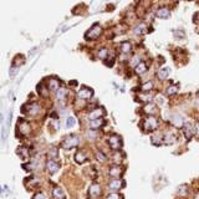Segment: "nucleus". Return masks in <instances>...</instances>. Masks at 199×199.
I'll return each mask as SVG.
<instances>
[{
    "label": "nucleus",
    "instance_id": "nucleus-10",
    "mask_svg": "<svg viewBox=\"0 0 199 199\" xmlns=\"http://www.w3.org/2000/svg\"><path fill=\"white\" fill-rule=\"evenodd\" d=\"M17 128L20 131V135H23V136H26L30 133V124L25 120H20L17 122Z\"/></svg>",
    "mask_w": 199,
    "mask_h": 199
},
{
    "label": "nucleus",
    "instance_id": "nucleus-7",
    "mask_svg": "<svg viewBox=\"0 0 199 199\" xmlns=\"http://www.w3.org/2000/svg\"><path fill=\"white\" fill-rule=\"evenodd\" d=\"M77 96H79V98H81V100H90L92 96H94V91L90 87H86V86H83V87H81L80 88V91L77 92Z\"/></svg>",
    "mask_w": 199,
    "mask_h": 199
},
{
    "label": "nucleus",
    "instance_id": "nucleus-8",
    "mask_svg": "<svg viewBox=\"0 0 199 199\" xmlns=\"http://www.w3.org/2000/svg\"><path fill=\"white\" fill-rule=\"evenodd\" d=\"M158 112V107L154 103H146L143 106V113H146L147 116H153Z\"/></svg>",
    "mask_w": 199,
    "mask_h": 199
},
{
    "label": "nucleus",
    "instance_id": "nucleus-20",
    "mask_svg": "<svg viewBox=\"0 0 199 199\" xmlns=\"http://www.w3.org/2000/svg\"><path fill=\"white\" fill-rule=\"evenodd\" d=\"M174 142H175V136L172 132H167L163 136V144H166V146H171Z\"/></svg>",
    "mask_w": 199,
    "mask_h": 199
},
{
    "label": "nucleus",
    "instance_id": "nucleus-23",
    "mask_svg": "<svg viewBox=\"0 0 199 199\" xmlns=\"http://www.w3.org/2000/svg\"><path fill=\"white\" fill-rule=\"evenodd\" d=\"M86 160H87V156H86L85 152H82V151L76 152V154H75V162H76V163H79V164H83Z\"/></svg>",
    "mask_w": 199,
    "mask_h": 199
},
{
    "label": "nucleus",
    "instance_id": "nucleus-3",
    "mask_svg": "<svg viewBox=\"0 0 199 199\" xmlns=\"http://www.w3.org/2000/svg\"><path fill=\"white\" fill-rule=\"evenodd\" d=\"M108 142V146H110L111 149H113L115 152L116 151H121L122 146H123V142H122V138L118 136V135H111L107 139Z\"/></svg>",
    "mask_w": 199,
    "mask_h": 199
},
{
    "label": "nucleus",
    "instance_id": "nucleus-39",
    "mask_svg": "<svg viewBox=\"0 0 199 199\" xmlns=\"http://www.w3.org/2000/svg\"><path fill=\"white\" fill-rule=\"evenodd\" d=\"M113 62H115V57H113V56H111V55H110V56H108V57L105 60V64H106L107 66H110V67L113 65Z\"/></svg>",
    "mask_w": 199,
    "mask_h": 199
},
{
    "label": "nucleus",
    "instance_id": "nucleus-13",
    "mask_svg": "<svg viewBox=\"0 0 199 199\" xmlns=\"http://www.w3.org/2000/svg\"><path fill=\"white\" fill-rule=\"evenodd\" d=\"M47 88L49 91H57L60 88V81L55 77H50L47 80Z\"/></svg>",
    "mask_w": 199,
    "mask_h": 199
},
{
    "label": "nucleus",
    "instance_id": "nucleus-40",
    "mask_svg": "<svg viewBox=\"0 0 199 199\" xmlns=\"http://www.w3.org/2000/svg\"><path fill=\"white\" fill-rule=\"evenodd\" d=\"M138 62H141V59H139V56H135V59H133V60H131V66L136 67V65H137Z\"/></svg>",
    "mask_w": 199,
    "mask_h": 199
},
{
    "label": "nucleus",
    "instance_id": "nucleus-14",
    "mask_svg": "<svg viewBox=\"0 0 199 199\" xmlns=\"http://www.w3.org/2000/svg\"><path fill=\"white\" fill-rule=\"evenodd\" d=\"M108 173H110V175L112 178H120L123 174V169H122V167L120 164H115V166H112L110 168V172Z\"/></svg>",
    "mask_w": 199,
    "mask_h": 199
},
{
    "label": "nucleus",
    "instance_id": "nucleus-11",
    "mask_svg": "<svg viewBox=\"0 0 199 199\" xmlns=\"http://www.w3.org/2000/svg\"><path fill=\"white\" fill-rule=\"evenodd\" d=\"M122 187H123V180H121L120 178H113L110 180V183H108V188L113 192L120 190Z\"/></svg>",
    "mask_w": 199,
    "mask_h": 199
},
{
    "label": "nucleus",
    "instance_id": "nucleus-9",
    "mask_svg": "<svg viewBox=\"0 0 199 199\" xmlns=\"http://www.w3.org/2000/svg\"><path fill=\"white\" fill-rule=\"evenodd\" d=\"M46 169H47V172L50 174H53V173H56L60 169V164L55 159H49L47 163H46Z\"/></svg>",
    "mask_w": 199,
    "mask_h": 199
},
{
    "label": "nucleus",
    "instance_id": "nucleus-42",
    "mask_svg": "<svg viewBox=\"0 0 199 199\" xmlns=\"http://www.w3.org/2000/svg\"><path fill=\"white\" fill-rule=\"evenodd\" d=\"M194 23L199 24V13H197V14L194 15Z\"/></svg>",
    "mask_w": 199,
    "mask_h": 199
},
{
    "label": "nucleus",
    "instance_id": "nucleus-38",
    "mask_svg": "<svg viewBox=\"0 0 199 199\" xmlns=\"http://www.w3.org/2000/svg\"><path fill=\"white\" fill-rule=\"evenodd\" d=\"M173 34H174V36H175L177 39H184V32H183V31H180V30H174Z\"/></svg>",
    "mask_w": 199,
    "mask_h": 199
},
{
    "label": "nucleus",
    "instance_id": "nucleus-43",
    "mask_svg": "<svg viewBox=\"0 0 199 199\" xmlns=\"http://www.w3.org/2000/svg\"><path fill=\"white\" fill-rule=\"evenodd\" d=\"M195 133H197V136L199 137V122L195 124Z\"/></svg>",
    "mask_w": 199,
    "mask_h": 199
},
{
    "label": "nucleus",
    "instance_id": "nucleus-28",
    "mask_svg": "<svg viewBox=\"0 0 199 199\" xmlns=\"http://www.w3.org/2000/svg\"><path fill=\"white\" fill-rule=\"evenodd\" d=\"M108 56H110V55H108V50L106 49V47H103V49H100L98 50V52H97V57L98 59H101V60H106Z\"/></svg>",
    "mask_w": 199,
    "mask_h": 199
},
{
    "label": "nucleus",
    "instance_id": "nucleus-30",
    "mask_svg": "<svg viewBox=\"0 0 199 199\" xmlns=\"http://www.w3.org/2000/svg\"><path fill=\"white\" fill-rule=\"evenodd\" d=\"M67 95V90L65 87H60L57 91H56V96H57V100H65Z\"/></svg>",
    "mask_w": 199,
    "mask_h": 199
},
{
    "label": "nucleus",
    "instance_id": "nucleus-33",
    "mask_svg": "<svg viewBox=\"0 0 199 199\" xmlns=\"http://www.w3.org/2000/svg\"><path fill=\"white\" fill-rule=\"evenodd\" d=\"M75 123H76V120H75L74 117H68V118L66 120V127H67V128L74 127Z\"/></svg>",
    "mask_w": 199,
    "mask_h": 199
},
{
    "label": "nucleus",
    "instance_id": "nucleus-37",
    "mask_svg": "<svg viewBox=\"0 0 199 199\" xmlns=\"http://www.w3.org/2000/svg\"><path fill=\"white\" fill-rule=\"evenodd\" d=\"M96 157H97V159H98L100 162H106V159H107L106 154H105V153H102L101 151H98V152L96 153Z\"/></svg>",
    "mask_w": 199,
    "mask_h": 199
},
{
    "label": "nucleus",
    "instance_id": "nucleus-35",
    "mask_svg": "<svg viewBox=\"0 0 199 199\" xmlns=\"http://www.w3.org/2000/svg\"><path fill=\"white\" fill-rule=\"evenodd\" d=\"M49 157H50V159H56L57 158V149L56 148H51L49 151Z\"/></svg>",
    "mask_w": 199,
    "mask_h": 199
},
{
    "label": "nucleus",
    "instance_id": "nucleus-2",
    "mask_svg": "<svg viewBox=\"0 0 199 199\" xmlns=\"http://www.w3.org/2000/svg\"><path fill=\"white\" fill-rule=\"evenodd\" d=\"M158 128V120L153 116H148L143 121V130L144 132H153Z\"/></svg>",
    "mask_w": 199,
    "mask_h": 199
},
{
    "label": "nucleus",
    "instance_id": "nucleus-31",
    "mask_svg": "<svg viewBox=\"0 0 199 199\" xmlns=\"http://www.w3.org/2000/svg\"><path fill=\"white\" fill-rule=\"evenodd\" d=\"M177 92H178V86H175V85H171L167 88V95L168 96H174Z\"/></svg>",
    "mask_w": 199,
    "mask_h": 199
},
{
    "label": "nucleus",
    "instance_id": "nucleus-1",
    "mask_svg": "<svg viewBox=\"0 0 199 199\" xmlns=\"http://www.w3.org/2000/svg\"><path fill=\"white\" fill-rule=\"evenodd\" d=\"M79 143H80V138L76 136V135H70L67 137L64 138L62 143H61V146L62 148L65 149H71V148H75L79 146Z\"/></svg>",
    "mask_w": 199,
    "mask_h": 199
},
{
    "label": "nucleus",
    "instance_id": "nucleus-25",
    "mask_svg": "<svg viewBox=\"0 0 199 199\" xmlns=\"http://www.w3.org/2000/svg\"><path fill=\"white\" fill-rule=\"evenodd\" d=\"M17 154H19L24 160H28L30 157V151L26 147H19L17 148Z\"/></svg>",
    "mask_w": 199,
    "mask_h": 199
},
{
    "label": "nucleus",
    "instance_id": "nucleus-17",
    "mask_svg": "<svg viewBox=\"0 0 199 199\" xmlns=\"http://www.w3.org/2000/svg\"><path fill=\"white\" fill-rule=\"evenodd\" d=\"M169 67H163V68H159V71L157 72V77L160 80V81H164L168 79L169 76Z\"/></svg>",
    "mask_w": 199,
    "mask_h": 199
},
{
    "label": "nucleus",
    "instance_id": "nucleus-18",
    "mask_svg": "<svg viewBox=\"0 0 199 199\" xmlns=\"http://www.w3.org/2000/svg\"><path fill=\"white\" fill-rule=\"evenodd\" d=\"M105 124V121L103 118H96V120H91L90 121V128L91 130H98L100 127H102V126Z\"/></svg>",
    "mask_w": 199,
    "mask_h": 199
},
{
    "label": "nucleus",
    "instance_id": "nucleus-34",
    "mask_svg": "<svg viewBox=\"0 0 199 199\" xmlns=\"http://www.w3.org/2000/svg\"><path fill=\"white\" fill-rule=\"evenodd\" d=\"M106 199H122V197H121L120 193H117V192H112V193H110V194L107 195Z\"/></svg>",
    "mask_w": 199,
    "mask_h": 199
},
{
    "label": "nucleus",
    "instance_id": "nucleus-4",
    "mask_svg": "<svg viewBox=\"0 0 199 199\" xmlns=\"http://www.w3.org/2000/svg\"><path fill=\"white\" fill-rule=\"evenodd\" d=\"M102 34V28L98 25V24H95L91 29H90L87 32H86V39L87 40H97Z\"/></svg>",
    "mask_w": 199,
    "mask_h": 199
},
{
    "label": "nucleus",
    "instance_id": "nucleus-15",
    "mask_svg": "<svg viewBox=\"0 0 199 199\" xmlns=\"http://www.w3.org/2000/svg\"><path fill=\"white\" fill-rule=\"evenodd\" d=\"M120 50H121V53H123V55H130L133 50V46L130 41H124L120 45Z\"/></svg>",
    "mask_w": 199,
    "mask_h": 199
},
{
    "label": "nucleus",
    "instance_id": "nucleus-22",
    "mask_svg": "<svg viewBox=\"0 0 199 199\" xmlns=\"http://www.w3.org/2000/svg\"><path fill=\"white\" fill-rule=\"evenodd\" d=\"M147 68H148V66H147V64L146 62H138L137 65H136V67H135V72L137 75H142V74H144V72L147 71Z\"/></svg>",
    "mask_w": 199,
    "mask_h": 199
},
{
    "label": "nucleus",
    "instance_id": "nucleus-44",
    "mask_svg": "<svg viewBox=\"0 0 199 199\" xmlns=\"http://www.w3.org/2000/svg\"><path fill=\"white\" fill-rule=\"evenodd\" d=\"M198 105H199V98H198Z\"/></svg>",
    "mask_w": 199,
    "mask_h": 199
},
{
    "label": "nucleus",
    "instance_id": "nucleus-5",
    "mask_svg": "<svg viewBox=\"0 0 199 199\" xmlns=\"http://www.w3.org/2000/svg\"><path fill=\"white\" fill-rule=\"evenodd\" d=\"M23 112L28 113L30 116H36L40 112V106H39V103H36V102L30 103V105H25L23 107Z\"/></svg>",
    "mask_w": 199,
    "mask_h": 199
},
{
    "label": "nucleus",
    "instance_id": "nucleus-41",
    "mask_svg": "<svg viewBox=\"0 0 199 199\" xmlns=\"http://www.w3.org/2000/svg\"><path fill=\"white\" fill-rule=\"evenodd\" d=\"M32 199H45V195L42 193H38V194H35Z\"/></svg>",
    "mask_w": 199,
    "mask_h": 199
},
{
    "label": "nucleus",
    "instance_id": "nucleus-27",
    "mask_svg": "<svg viewBox=\"0 0 199 199\" xmlns=\"http://www.w3.org/2000/svg\"><path fill=\"white\" fill-rule=\"evenodd\" d=\"M52 195L55 197L56 199H64L65 198V193H64V190L61 189V188H53V190H52Z\"/></svg>",
    "mask_w": 199,
    "mask_h": 199
},
{
    "label": "nucleus",
    "instance_id": "nucleus-21",
    "mask_svg": "<svg viewBox=\"0 0 199 199\" xmlns=\"http://www.w3.org/2000/svg\"><path fill=\"white\" fill-rule=\"evenodd\" d=\"M101 194V187L97 183H94L91 187H90V195L92 198H97Z\"/></svg>",
    "mask_w": 199,
    "mask_h": 199
},
{
    "label": "nucleus",
    "instance_id": "nucleus-19",
    "mask_svg": "<svg viewBox=\"0 0 199 199\" xmlns=\"http://www.w3.org/2000/svg\"><path fill=\"white\" fill-rule=\"evenodd\" d=\"M133 31H135L136 35H144V34L148 32V26L144 24V23H141V24H138V25L135 28Z\"/></svg>",
    "mask_w": 199,
    "mask_h": 199
},
{
    "label": "nucleus",
    "instance_id": "nucleus-6",
    "mask_svg": "<svg viewBox=\"0 0 199 199\" xmlns=\"http://www.w3.org/2000/svg\"><path fill=\"white\" fill-rule=\"evenodd\" d=\"M182 131H183V135H184V137H186L187 139H192V137H193L194 133H195V126H193L192 123L187 122V123L183 124Z\"/></svg>",
    "mask_w": 199,
    "mask_h": 199
},
{
    "label": "nucleus",
    "instance_id": "nucleus-24",
    "mask_svg": "<svg viewBox=\"0 0 199 199\" xmlns=\"http://www.w3.org/2000/svg\"><path fill=\"white\" fill-rule=\"evenodd\" d=\"M151 142L153 146H160L163 143V136L159 135V133H156V135H152L151 137Z\"/></svg>",
    "mask_w": 199,
    "mask_h": 199
},
{
    "label": "nucleus",
    "instance_id": "nucleus-16",
    "mask_svg": "<svg viewBox=\"0 0 199 199\" xmlns=\"http://www.w3.org/2000/svg\"><path fill=\"white\" fill-rule=\"evenodd\" d=\"M157 16L160 17V19H168L171 16V10L167 6H160L158 10H157Z\"/></svg>",
    "mask_w": 199,
    "mask_h": 199
},
{
    "label": "nucleus",
    "instance_id": "nucleus-12",
    "mask_svg": "<svg viewBox=\"0 0 199 199\" xmlns=\"http://www.w3.org/2000/svg\"><path fill=\"white\" fill-rule=\"evenodd\" d=\"M105 115V110L102 107H97V108H94V110L88 113V120H96V118H101L102 116Z\"/></svg>",
    "mask_w": 199,
    "mask_h": 199
},
{
    "label": "nucleus",
    "instance_id": "nucleus-32",
    "mask_svg": "<svg viewBox=\"0 0 199 199\" xmlns=\"http://www.w3.org/2000/svg\"><path fill=\"white\" fill-rule=\"evenodd\" d=\"M38 91H39V94H40V95H42V96H47V91H49V88H47V86L39 85V86H38Z\"/></svg>",
    "mask_w": 199,
    "mask_h": 199
},
{
    "label": "nucleus",
    "instance_id": "nucleus-26",
    "mask_svg": "<svg viewBox=\"0 0 199 199\" xmlns=\"http://www.w3.org/2000/svg\"><path fill=\"white\" fill-rule=\"evenodd\" d=\"M172 123L175 126V127H180V126H183V118L182 116H179V115H174L172 118H171Z\"/></svg>",
    "mask_w": 199,
    "mask_h": 199
},
{
    "label": "nucleus",
    "instance_id": "nucleus-36",
    "mask_svg": "<svg viewBox=\"0 0 199 199\" xmlns=\"http://www.w3.org/2000/svg\"><path fill=\"white\" fill-rule=\"evenodd\" d=\"M187 192H188V189H187V186H180L179 188H178V195H186L187 194Z\"/></svg>",
    "mask_w": 199,
    "mask_h": 199
},
{
    "label": "nucleus",
    "instance_id": "nucleus-29",
    "mask_svg": "<svg viewBox=\"0 0 199 199\" xmlns=\"http://www.w3.org/2000/svg\"><path fill=\"white\" fill-rule=\"evenodd\" d=\"M153 87H154L153 81H148V82H144V83L141 86V90H142L143 92H148V91H151Z\"/></svg>",
    "mask_w": 199,
    "mask_h": 199
}]
</instances>
